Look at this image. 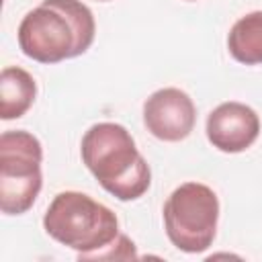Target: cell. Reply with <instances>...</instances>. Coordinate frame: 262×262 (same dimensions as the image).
<instances>
[{
  "label": "cell",
  "mask_w": 262,
  "mask_h": 262,
  "mask_svg": "<svg viewBox=\"0 0 262 262\" xmlns=\"http://www.w3.org/2000/svg\"><path fill=\"white\" fill-rule=\"evenodd\" d=\"M80 156L98 184L123 203L137 201L151 184L149 164L119 123H94L82 137Z\"/></svg>",
  "instance_id": "2"
},
{
  "label": "cell",
  "mask_w": 262,
  "mask_h": 262,
  "mask_svg": "<svg viewBox=\"0 0 262 262\" xmlns=\"http://www.w3.org/2000/svg\"><path fill=\"white\" fill-rule=\"evenodd\" d=\"M196 123V106L180 88H160L143 102V125L160 141L186 139Z\"/></svg>",
  "instance_id": "6"
},
{
  "label": "cell",
  "mask_w": 262,
  "mask_h": 262,
  "mask_svg": "<svg viewBox=\"0 0 262 262\" xmlns=\"http://www.w3.org/2000/svg\"><path fill=\"white\" fill-rule=\"evenodd\" d=\"M41 141L25 131H4L0 135V211L4 215L27 213L43 186Z\"/></svg>",
  "instance_id": "5"
},
{
  "label": "cell",
  "mask_w": 262,
  "mask_h": 262,
  "mask_svg": "<svg viewBox=\"0 0 262 262\" xmlns=\"http://www.w3.org/2000/svg\"><path fill=\"white\" fill-rule=\"evenodd\" d=\"M98 2H108V0H98Z\"/></svg>",
  "instance_id": "11"
},
{
  "label": "cell",
  "mask_w": 262,
  "mask_h": 262,
  "mask_svg": "<svg viewBox=\"0 0 262 262\" xmlns=\"http://www.w3.org/2000/svg\"><path fill=\"white\" fill-rule=\"evenodd\" d=\"M96 35L92 10L80 0H43L16 31L20 51L39 63H59L90 49Z\"/></svg>",
  "instance_id": "1"
},
{
  "label": "cell",
  "mask_w": 262,
  "mask_h": 262,
  "mask_svg": "<svg viewBox=\"0 0 262 262\" xmlns=\"http://www.w3.org/2000/svg\"><path fill=\"white\" fill-rule=\"evenodd\" d=\"M129 258H137L135 244L127 235L119 233L104 250L94 252V254L86 256L84 260H129Z\"/></svg>",
  "instance_id": "10"
},
{
  "label": "cell",
  "mask_w": 262,
  "mask_h": 262,
  "mask_svg": "<svg viewBox=\"0 0 262 262\" xmlns=\"http://www.w3.org/2000/svg\"><path fill=\"white\" fill-rule=\"evenodd\" d=\"M229 55L244 66L262 63V10L237 18L227 35Z\"/></svg>",
  "instance_id": "9"
},
{
  "label": "cell",
  "mask_w": 262,
  "mask_h": 262,
  "mask_svg": "<svg viewBox=\"0 0 262 262\" xmlns=\"http://www.w3.org/2000/svg\"><path fill=\"white\" fill-rule=\"evenodd\" d=\"M43 229L57 244L78 252V260L104 250L119 235L117 215L102 203L78 190H63L53 196Z\"/></svg>",
  "instance_id": "3"
},
{
  "label": "cell",
  "mask_w": 262,
  "mask_h": 262,
  "mask_svg": "<svg viewBox=\"0 0 262 262\" xmlns=\"http://www.w3.org/2000/svg\"><path fill=\"white\" fill-rule=\"evenodd\" d=\"M188 2H192V0H188Z\"/></svg>",
  "instance_id": "12"
},
{
  "label": "cell",
  "mask_w": 262,
  "mask_h": 262,
  "mask_svg": "<svg viewBox=\"0 0 262 262\" xmlns=\"http://www.w3.org/2000/svg\"><path fill=\"white\" fill-rule=\"evenodd\" d=\"M207 139L223 154H239L252 147L260 135V117L244 102H221L207 117Z\"/></svg>",
  "instance_id": "7"
},
{
  "label": "cell",
  "mask_w": 262,
  "mask_h": 262,
  "mask_svg": "<svg viewBox=\"0 0 262 262\" xmlns=\"http://www.w3.org/2000/svg\"><path fill=\"white\" fill-rule=\"evenodd\" d=\"M164 229L174 248L201 254L213 246L219 221V199L201 182L176 186L164 203Z\"/></svg>",
  "instance_id": "4"
},
{
  "label": "cell",
  "mask_w": 262,
  "mask_h": 262,
  "mask_svg": "<svg viewBox=\"0 0 262 262\" xmlns=\"http://www.w3.org/2000/svg\"><path fill=\"white\" fill-rule=\"evenodd\" d=\"M37 82L35 78L18 68L8 66L0 74V117L2 121L20 119L35 102Z\"/></svg>",
  "instance_id": "8"
}]
</instances>
